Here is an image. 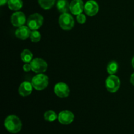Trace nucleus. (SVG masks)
I'll return each mask as SVG.
<instances>
[{"label":"nucleus","instance_id":"obj_1","mask_svg":"<svg viewBox=\"0 0 134 134\" xmlns=\"http://www.w3.org/2000/svg\"><path fill=\"white\" fill-rule=\"evenodd\" d=\"M4 126L8 132L12 133H17L21 130L22 126L20 119L14 115H9L5 119Z\"/></svg>","mask_w":134,"mask_h":134},{"label":"nucleus","instance_id":"obj_2","mask_svg":"<svg viewBox=\"0 0 134 134\" xmlns=\"http://www.w3.org/2000/svg\"><path fill=\"white\" fill-rule=\"evenodd\" d=\"M49 83V79L48 76L44 73H38L33 77L31 80V84L34 89L37 90H44Z\"/></svg>","mask_w":134,"mask_h":134},{"label":"nucleus","instance_id":"obj_3","mask_svg":"<svg viewBox=\"0 0 134 134\" xmlns=\"http://www.w3.org/2000/svg\"><path fill=\"white\" fill-rule=\"evenodd\" d=\"M121 82L115 75H109L105 80V88L110 93H115L119 90Z\"/></svg>","mask_w":134,"mask_h":134},{"label":"nucleus","instance_id":"obj_4","mask_svg":"<svg viewBox=\"0 0 134 134\" xmlns=\"http://www.w3.org/2000/svg\"><path fill=\"white\" fill-rule=\"evenodd\" d=\"M58 22L61 28L65 31L71 30L75 25L73 17L68 13H62L59 17Z\"/></svg>","mask_w":134,"mask_h":134},{"label":"nucleus","instance_id":"obj_5","mask_svg":"<svg viewBox=\"0 0 134 134\" xmlns=\"http://www.w3.org/2000/svg\"><path fill=\"white\" fill-rule=\"evenodd\" d=\"M44 18L39 13H34L28 17L27 25L31 30H37L43 24Z\"/></svg>","mask_w":134,"mask_h":134},{"label":"nucleus","instance_id":"obj_6","mask_svg":"<svg viewBox=\"0 0 134 134\" xmlns=\"http://www.w3.org/2000/svg\"><path fill=\"white\" fill-rule=\"evenodd\" d=\"M31 71L34 73H44L48 69V64L47 62L41 58H35L30 62Z\"/></svg>","mask_w":134,"mask_h":134},{"label":"nucleus","instance_id":"obj_7","mask_svg":"<svg viewBox=\"0 0 134 134\" xmlns=\"http://www.w3.org/2000/svg\"><path fill=\"white\" fill-rule=\"evenodd\" d=\"M54 92L55 94L59 98H65L69 96L70 89L66 83L64 82H60L55 85Z\"/></svg>","mask_w":134,"mask_h":134},{"label":"nucleus","instance_id":"obj_8","mask_svg":"<svg viewBox=\"0 0 134 134\" xmlns=\"http://www.w3.org/2000/svg\"><path fill=\"white\" fill-rule=\"evenodd\" d=\"M99 7L98 3L94 0H88L85 3L84 11L86 15L89 16H94L98 14Z\"/></svg>","mask_w":134,"mask_h":134},{"label":"nucleus","instance_id":"obj_9","mask_svg":"<svg viewBox=\"0 0 134 134\" xmlns=\"http://www.w3.org/2000/svg\"><path fill=\"white\" fill-rule=\"evenodd\" d=\"M10 22L14 27H19L24 26L26 22V18L24 13L22 11H15L10 16Z\"/></svg>","mask_w":134,"mask_h":134},{"label":"nucleus","instance_id":"obj_10","mask_svg":"<svg viewBox=\"0 0 134 134\" xmlns=\"http://www.w3.org/2000/svg\"><path fill=\"white\" fill-rule=\"evenodd\" d=\"M75 116L74 114L70 111L64 110L59 113L58 116V120L62 124L68 125L72 123L74 120Z\"/></svg>","mask_w":134,"mask_h":134},{"label":"nucleus","instance_id":"obj_11","mask_svg":"<svg viewBox=\"0 0 134 134\" xmlns=\"http://www.w3.org/2000/svg\"><path fill=\"white\" fill-rule=\"evenodd\" d=\"M85 8V3L82 0H72L69 5V10L74 15H79L82 13Z\"/></svg>","mask_w":134,"mask_h":134},{"label":"nucleus","instance_id":"obj_12","mask_svg":"<svg viewBox=\"0 0 134 134\" xmlns=\"http://www.w3.org/2000/svg\"><path fill=\"white\" fill-rule=\"evenodd\" d=\"M33 85L31 82L28 81H24L20 85L18 88V93L22 97L30 96L33 91Z\"/></svg>","mask_w":134,"mask_h":134},{"label":"nucleus","instance_id":"obj_13","mask_svg":"<svg viewBox=\"0 0 134 134\" xmlns=\"http://www.w3.org/2000/svg\"><path fill=\"white\" fill-rule=\"evenodd\" d=\"M31 29L26 26H22L18 27L15 31V35L17 38L21 40H26L30 37Z\"/></svg>","mask_w":134,"mask_h":134},{"label":"nucleus","instance_id":"obj_14","mask_svg":"<svg viewBox=\"0 0 134 134\" xmlns=\"http://www.w3.org/2000/svg\"><path fill=\"white\" fill-rule=\"evenodd\" d=\"M69 5L70 3L68 0H58L56 3V8L62 14L66 13L69 10Z\"/></svg>","mask_w":134,"mask_h":134},{"label":"nucleus","instance_id":"obj_15","mask_svg":"<svg viewBox=\"0 0 134 134\" xmlns=\"http://www.w3.org/2000/svg\"><path fill=\"white\" fill-rule=\"evenodd\" d=\"M7 5L10 10L18 11L23 6V1L22 0H9Z\"/></svg>","mask_w":134,"mask_h":134},{"label":"nucleus","instance_id":"obj_16","mask_svg":"<svg viewBox=\"0 0 134 134\" xmlns=\"http://www.w3.org/2000/svg\"><path fill=\"white\" fill-rule=\"evenodd\" d=\"M33 53L29 49H24L20 54V58L24 63H30L33 60Z\"/></svg>","mask_w":134,"mask_h":134},{"label":"nucleus","instance_id":"obj_17","mask_svg":"<svg viewBox=\"0 0 134 134\" xmlns=\"http://www.w3.org/2000/svg\"><path fill=\"white\" fill-rule=\"evenodd\" d=\"M119 70V64L115 60L109 62L107 65V71L109 75H115Z\"/></svg>","mask_w":134,"mask_h":134},{"label":"nucleus","instance_id":"obj_18","mask_svg":"<svg viewBox=\"0 0 134 134\" xmlns=\"http://www.w3.org/2000/svg\"><path fill=\"white\" fill-rule=\"evenodd\" d=\"M39 5L44 10H49L54 5L56 0H38Z\"/></svg>","mask_w":134,"mask_h":134},{"label":"nucleus","instance_id":"obj_19","mask_svg":"<svg viewBox=\"0 0 134 134\" xmlns=\"http://www.w3.org/2000/svg\"><path fill=\"white\" fill-rule=\"evenodd\" d=\"M58 115H57L56 113L52 110L46 111L44 114V120L47 122H50L55 121L58 119Z\"/></svg>","mask_w":134,"mask_h":134},{"label":"nucleus","instance_id":"obj_20","mask_svg":"<svg viewBox=\"0 0 134 134\" xmlns=\"http://www.w3.org/2000/svg\"><path fill=\"white\" fill-rule=\"evenodd\" d=\"M30 40L33 43H38L41 40V35L37 30H32L30 34Z\"/></svg>","mask_w":134,"mask_h":134},{"label":"nucleus","instance_id":"obj_21","mask_svg":"<svg viewBox=\"0 0 134 134\" xmlns=\"http://www.w3.org/2000/svg\"><path fill=\"white\" fill-rule=\"evenodd\" d=\"M77 21L81 24H83L86 22V17L85 16V14H84L83 13H81V14H79L77 16Z\"/></svg>","mask_w":134,"mask_h":134},{"label":"nucleus","instance_id":"obj_22","mask_svg":"<svg viewBox=\"0 0 134 134\" xmlns=\"http://www.w3.org/2000/svg\"><path fill=\"white\" fill-rule=\"evenodd\" d=\"M23 70L24 71L26 72V73L31 70V66L30 63H25L24 65H23Z\"/></svg>","mask_w":134,"mask_h":134},{"label":"nucleus","instance_id":"obj_23","mask_svg":"<svg viewBox=\"0 0 134 134\" xmlns=\"http://www.w3.org/2000/svg\"><path fill=\"white\" fill-rule=\"evenodd\" d=\"M130 82L132 85L134 86V73H132L130 76Z\"/></svg>","mask_w":134,"mask_h":134},{"label":"nucleus","instance_id":"obj_24","mask_svg":"<svg viewBox=\"0 0 134 134\" xmlns=\"http://www.w3.org/2000/svg\"><path fill=\"white\" fill-rule=\"evenodd\" d=\"M8 1H9V0H0V5H1V6H3L5 4L7 3Z\"/></svg>","mask_w":134,"mask_h":134},{"label":"nucleus","instance_id":"obj_25","mask_svg":"<svg viewBox=\"0 0 134 134\" xmlns=\"http://www.w3.org/2000/svg\"><path fill=\"white\" fill-rule=\"evenodd\" d=\"M132 67L134 69V56L133 58H132Z\"/></svg>","mask_w":134,"mask_h":134}]
</instances>
